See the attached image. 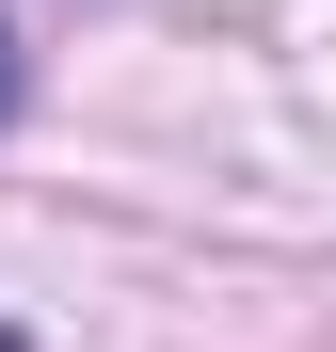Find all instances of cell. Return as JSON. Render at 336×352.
I'll return each mask as SVG.
<instances>
[{
  "label": "cell",
  "mask_w": 336,
  "mask_h": 352,
  "mask_svg": "<svg viewBox=\"0 0 336 352\" xmlns=\"http://www.w3.org/2000/svg\"><path fill=\"white\" fill-rule=\"evenodd\" d=\"M0 112H16V32H0Z\"/></svg>",
  "instance_id": "cell-1"
}]
</instances>
